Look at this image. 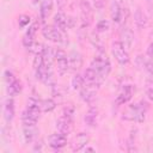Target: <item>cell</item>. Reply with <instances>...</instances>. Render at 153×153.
Instances as JSON below:
<instances>
[{
	"label": "cell",
	"instance_id": "6da1fadb",
	"mask_svg": "<svg viewBox=\"0 0 153 153\" xmlns=\"http://www.w3.org/2000/svg\"><path fill=\"white\" fill-rule=\"evenodd\" d=\"M41 100L31 97L27 100V105L22 114V122L24 126H36L41 115Z\"/></svg>",
	"mask_w": 153,
	"mask_h": 153
},
{
	"label": "cell",
	"instance_id": "7a4b0ae2",
	"mask_svg": "<svg viewBox=\"0 0 153 153\" xmlns=\"http://www.w3.org/2000/svg\"><path fill=\"white\" fill-rule=\"evenodd\" d=\"M90 67H92L99 75V78L102 80H105L106 76L109 75L110 71H111V65H110V61L109 59L106 57V55L104 54H100V55H97L93 57V60L91 61L90 63Z\"/></svg>",
	"mask_w": 153,
	"mask_h": 153
},
{
	"label": "cell",
	"instance_id": "3957f363",
	"mask_svg": "<svg viewBox=\"0 0 153 153\" xmlns=\"http://www.w3.org/2000/svg\"><path fill=\"white\" fill-rule=\"evenodd\" d=\"M111 51H112V55L116 59V61L124 66L129 62V54L126 49V45L121 42V41H115L111 45Z\"/></svg>",
	"mask_w": 153,
	"mask_h": 153
},
{
	"label": "cell",
	"instance_id": "277c9868",
	"mask_svg": "<svg viewBox=\"0 0 153 153\" xmlns=\"http://www.w3.org/2000/svg\"><path fill=\"white\" fill-rule=\"evenodd\" d=\"M93 20V7L87 0L80 1V22L81 27H88Z\"/></svg>",
	"mask_w": 153,
	"mask_h": 153
},
{
	"label": "cell",
	"instance_id": "5b68a950",
	"mask_svg": "<svg viewBox=\"0 0 153 153\" xmlns=\"http://www.w3.org/2000/svg\"><path fill=\"white\" fill-rule=\"evenodd\" d=\"M54 59L56 60L57 63V71L60 74H65L69 71L71 63H69V57L65 53V50L57 48L54 50Z\"/></svg>",
	"mask_w": 153,
	"mask_h": 153
},
{
	"label": "cell",
	"instance_id": "8992f818",
	"mask_svg": "<svg viewBox=\"0 0 153 153\" xmlns=\"http://www.w3.org/2000/svg\"><path fill=\"white\" fill-rule=\"evenodd\" d=\"M99 86H100V84H98V82H85L84 86L80 88V98L84 102L90 103L91 100L94 99Z\"/></svg>",
	"mask_w": 153,
	"mask_h": 153
},
{
	"label": "cell",
	"instance_id": "52a82bcc",
	"mask_svg": "<svg viewBox=\"0 0 153 153\" xmlns=\"http://www.w3.org/2000/svg\"><path fill=\"white\" fill-rule=\"evenodd\" d=\"M63 32H61L55 25H44L42 29V35L48 41L54 43H61L63 41Z\"/></svg>",
	"mask_w": 153,
	"mask_h": 153
},
{
	"label": "cell",
	"instance_id": "ba28073f",
	"mask_svg": "<svg viewBox=\"0 0 153 153\" xmlns=\"http://www.w3.org/2000/svg\"><path fill=\"white\" fill-rule=\"evenodd\" d=\"M134 91H135L134 85H130V84L124 85V86L121 88V91L118 92V94H117V97H116V99H115V104H116L117 106L127 104V103L131 99V97H133V94H134Z\"/></svg>",
	"mask_w": 153,
	"mask_h": 153
},
{
	"label": "cell",
	"instance_id": "9c48e42d",
	"mask_svg": "<svg viewBox=\"0 0 153 153\" xmlns=\"http://www.w3.org/2000/svg\"><path fill=\"white\" fill-rule=\"evenodd\" d=\"M56 130L59 133H62L65 135H68L73 130V118L61 115V117L56 121Z\"/></svg>",
	"mask_w": 153,
	"mask_h": 153
},
{
	"label": "cell",
	"instance_id": "30bf717a",
	"mask_svg": "<svg viewBox=\"0 0 153 153\" xmlns=\"http://www.w3.org/2000/svg\"><path fill=\"white\" fill-rule=\"evenodd\" d=\"M48 145L53 149H61L67 145V135L62 133H54L48 137Z\"/></svg>",
	"mask_w": 153,
	"mask_h": 153
},
{
	"label": "cell",
	"instance_id": "8fae6325",
	"mask_svg": "<svg viewBox=\"0 0 153 153\" xmlns=\"http://www.w3.org/2000/svg\"><path fill=\"white\" fill-rule=\"evenodd\" d=\"M37 27H38V23L36 22V23H33L29 27V30L24 35V37H23V45L25 48H32L33 47V44H35V35L37 32Z\"/></svg>",
	"mask_w": 153,
	"mask_h": 153
},
{
	"label": "cell",
	"instance_id": "7c38bea8",
	"mask_svg": "<svg viewBox=\"0 0 153 153\" xmlns=\"http://www.w3.org/2000/svg\"><path fill=\"white\" fill-rule=\"evenodd\" d=\"M88 140H90V137L86 133H79L72 142V151H74V152L82 151L85 148V146H87Z\"/></svg>",
	"mask_w": 153,
	"mask_h": 153
},
{
	"label": "cell",
	"instance_id": "4fadbf2b",
	"mask_svg": "<svg viewBox=\"0 0 153 153\" xmlns=\"http://www.w3.org/2000/svg\"><path fill=\"white\" fill-rule=\"evenodd\" d=\"M4 118L7 123L12 122L14 118V100L12 97H8L4 104Z\"/></svg>",
	"mask_w": 153,
	"mask_h": 153
},
{
	"label": "cell",
	"instance_id": "5bb4252c",
	"mask_svg": "<svg viewBox=\"0 0 153 153\" xmlns=\"http://www.w3.org/2000/svg\"><path fill=\"white\" fill-rule=\"evenodd\" d=\"M134 22H135V24L139 29H145L148 24V18H147L146 13L140 7L136 8V11L134 13Z\"/></svg>",
	"mask_w": 153,
	"mask_h": 153
},
{
	"label": "cell",
	"instance_id": "9a60e30c",
	"mask_svg": "<svg viewBox=\"0 0 153 153\" xmlns=\"http://www.w3.org/2000/svg\"><path fill=\"white\" fill-rule=\"evenodd\" d=\"M54 25L61 31V32H65L67 29H68V19L67 17L62 13V12H59L54 16Z\"/></svg>",
	"mask_w": 153,
	"mask_h": 153
},
{
	"label": "cell",
	"instance_id": "2e32d148",
	"mask_svg": "<svg viewBox=\"0 0 153 153\" xmlns=\"http://www.w3.org/2000/svg\"><path fill=\"white\" fill-rule=\"evenodd\" d=\"M148 111V104L145 100H141L139 104H136V117H135V122L137 123H142L146 118V114Z\"/></svg>",
	"mask_w": 153,
	"mask_h": 153
},
{
	"label": "cell",
	"instance_id": "e0dca14e",
	"mask_svg": "<svg viewBox=\"0 0 153 153\" xmlns=\"http://www.w3.org/2000/svg\"><path fill=\"white\" fill-rule=\"evenodd\" d=\"M97 117H98V109L94 106H91L85 114L84 121L88 127H94L97 123Z\"/></svg>",
	"mask_w": 153,
	"mask_h": 153
},
{
	"label": "cell",
	"instance_id": "ac0fdd59",
	"mask_svg": "<svg viewBox=\"0 0 153 153\" xmlns=\"http://www.w3.org/2000/svg\"><path fill=\"white\" fill-rule=\"evenodd\" d=\"M53 10V0H42L41 1V8H39V16L41 19L44 22Z\"/></svg>",
	"mask_w": 153,
	"mask_h": 153
},
{
	"label": "cell",
	"instance_id": "d6986e66",
	"mask_svg": "<svg viewBox=\"0 0 153 153\" xmlns=\"http://www.w3.org/2000/svg\"><path fill=\"white\" fill-rule=\"evenodd\" d=\"M20 91H22V82L18 79H16L14 81L7 84V93H8L10 97L17 96L18 93H20Z\"/></svg>",
	"mask_w": 153,
	"mask_h": 153
},
{
	"label": "cell",
	"instance_id": "ffe728a7",
	"mask_svg": "<svg viewBox=\"0 0 153 153\" xmlns=\"http://www.w3.org/2000/svg\"><path fill=\"white\" fill-rule=\"evenodd\" d=\"M24 139L26 143H31L37 134V130L35 128V126H24Z\"/></svg>",
	"mask_w": 153,
	"mask_h": 153
},
{
	"label": "cell",
	"instance_id": "44dd1931",
	"mask_svg": "<svg viewBox=\"0 0 153 153\" xmlns=\"http://www.w3.org/2000/svg\"><path fill=\"white\" fill-rule=\"evenodd\" d=\"M135 117H136V104H131L124 110L122 118L126 121H135Z\"/></svg>",
	"mask_w": 153,
	"mask_h": 153
},
{
	"label": "cell",
	"instance_id": "7402d4cb",
	"mask_svg": "<svg viewBox=\"0 0 153 153\" xmlns=\"http://www.w3.org/2000/svg\"><path fill=\"white\" fill-rule=\"evenodd\" d=\"M69 63L73 69H79L82 65V57L79 53H73L69 57Z\"/></svg>",
	"mask_w": 153,
	"mask_h": 153
},
{
	"label": "cell",
	"instance_id": "603a6c76",
	"mask_svg": "<svg viewBox=\"0 0 153 153\" xmlns=\"http://www.w3.org/2000/svg\"><path fill=\"white\" fill-rule=\"evenodd\" d=\"M121 13H122V10L118 5V2H112V6H111V19L115 22V23H118L121 20Z\"/></svg>",
	"mask_w": 153,
	"mask_h": 153
},
{
	"label": "cell",
	"instance_id": "cb8c5ba5",
	"mask_svg": "<svg viewBox=\"0 0 153 153\" xmlns=\"http://www.w3.org/2000/svg\"><path fill=\"white\" fill-rule=\"evenodd\" d=\"M55 108H56V103H55L51 98L41 100V109H42V111H44V112H50V111H53Z\"/></svg>",
	"mask_w": 153,
	"mask_h": 153
},
{
	"label": "cell",
	"instance_id": "d4e9b609",
	"mask_svg": "<svg viewBox=\"0 0 153 153\" xmlns=\"http://www.w3.org/2000/svg\"><path fill=\"white\" fill-rule=\"evenodd\" d=\"M139 59L142 61V63H141V66L151 74V75H153V59L152 57H142V56H139Z\"/></svg>",
	"mask_w": 153,
	"mask_h": 153
},
{
	"label": "cell",
	"instance_id": "484cf974",
	"mask_svg": "<svg viewBox=\"0 0 153 153\" xmlns=\"http://www.w3.org/2000/svg\"><path fill=\"white\" fill-rule=\"evenodd\" d=\"M85 84V79H84V75L81 74H75L73 78H72V87L74 90H80Z\"/></svg>",
	"mask_w": 153,
	"mask_h": 153
},
{
	"label": "cell",
	"instance_id": "4316f807",
	"mask_svg": "<svg viewBox=\"0 0 153 153\" xmlns=\"http://www.w3.org/2000/svg\"><path fill=\"white\" fill-rule=\"evenodd\" d=\"M122 38L124 39V41L122 42L124 45H130V44H131V41H133V38H134L133 32H131L128 27L123 29V30H122Z\"/></svg>",
	"mask_w": 153,
	"mask_h": 153
},
{
	"label": "cell",
	"instance_id": "83f0119b",
	"mask_svg": "<svg viewBox=\"0 0 153 153\" xmlns=\"http://www.w3.org/2000/svg\"><path fill=\"white\" fill-rule=\"evenodd\" d=\"M135 133H136V130L135 129H131V131H130V135H129V137H128V143H127V151L128 152H133V151H136V148H135Z\"/></svg>",
	"mask_w": 153,
	"mask_h": 153
},
{
	"label": "cell",
	"instance_id": "f1b7e54d",
	"mask_svg": "<svg viewBox=\"0 0 153 153\" xmlns=\"http://www.w3.org/2000/svg\"><path fill=\"white\" fill-rule=\"evenodd\" d=\"M31 22V18L27 16V14H20L19 18H18V25L20 29H24Z\"/></svg>",
	"mask_w": 153,
	"mask_h": 153
},
{
	"label": "cell",
	"instance_id": "f546056e",
	"mask_svg": "<svg viewBox=\"0 0 153 153\" xmlns=\"http://www.w3.org/2000/svg\"><path fill=\"white\" fill-rule=\"evenodd\" d=\"M109 29V22L106 19H102L97 23V31L98 32H104Z\"/></svg>",
	"mask_w": 153,
	"mask_h": 153
},
{
	"label": "cell",
	"instance_id": "4dcf8cb0",
	"mask_svg": "<svg viewBox=\"0 0 153 153\" xmlns=\"http://www.w3.org/2000/svg\"><path fill=\"white\" fill-rule=\"evenodd\" d=\"M74 112H75V109H74V106H73L72 104H67V105L63 108V110H62V115L68 116V117H72V118H73V116H74Z\"/></svg>",
	"mask_w": 153,
	"mask_h": 153
},
{
	"label": "cell",
	"instance_id": "1f68e13d",
	"mask_svg": "<svg viewBox=\"0 0 153 153\" xmlns=\"http://www.w3.org/2000/svg\"><path fill=\"white\" fill-rule=\"evenodd\" d=\"M4 78H5V80H6V84H10V82H12V81H14V80L17 79L16 75L13 74V72H11L10 69H6V71H5Z\"/></svg>",
	"mask_w": 153,
	"mask_h": 153
},
{
	"label": "cell",
	"instance_id": "d6a6232c",
	"mask_svg": "<svg viewBox=\"0 0 153 153\" xmlns=\"http://www.w3.org/2000/svg\"><path fill=\"white\" fill-rule=\"evenodd\" d=\"M92 2L96 10H102L105 6V0H92Z\"/></svg>",
	"mask_w": 153,
	"mask_h": 153
},
{
	"label": "cell",
	"instance_id": "836d02e7",
	"mask_svg": "<svg viewBox=\"0 0 153 153\" xmlns=\"http://www.w3.org/2000/svg\"><path fill=\"white\" fill-rule=\"evenodd\" d=\"M146 94H147L148 99L153 102V86L147 85V88H146Z\"/></svg>",
	"mask_w": 153,
	"mask_h": 153
},
{
	"label": "cell",
	"instance_id": "e575fe53",
	"mask_svg": "<svg viewBox=\"0 0 153 153\" xmlns=\"http://www.w3.org/2000/svg\"><path fill=\"white\" fill-rule=\"evenodd\" d=\"M146 55H147L148 57H152V59H153V42L149 43V45H148V48H147V53H146Z\"/></svg>",
	"mask_w": 153,
	"mask_h": 153
},
{
	"label": "cell",
	"instance_id": "d590c367",
	"mask_svg": "<svg viewBox=\"0 0 153 153\" xmlns=\"http://www.w3.org/2000/svg\"><path fill=\"white\" fill-rule=\"evenodd\" d=\"M39 1H42V0H32V2H33V4H38Z\"/></svg>",
	"mask_w": 153,
	"mask_h": 153
},
{
	"label": "cell",
	"instance_id": "8d00e7d4",
	"mask_svg": "<svg viewBox=\"0 0 153 153\" xmlns=\"http://www.w3.org/2000/svg\"><path fill=\"white\" fill-rule=\"evenodd\" d=\"M57 1H63V0H57Z\"/></svg>",
	"mask_w": 153,
	"mask_h": 153
},
{
	"label": "cell",
	"instance_id": "74e56055",
	"mask_svg": "<svg viewBox=\"0 0 153 153\" xmlns=\"http://www.w3.org/2000/svg\"><path fill=\"white\" fill-rule=\"evenodd\" d=\"M148 1H151V0H148Z\"/></svg>",
	"mask_w": 153,
	"mask_h": 153
}]
</instances>
